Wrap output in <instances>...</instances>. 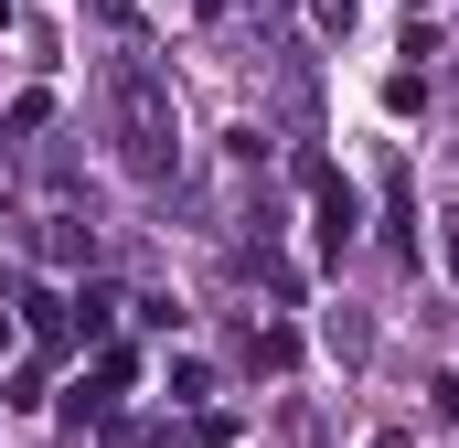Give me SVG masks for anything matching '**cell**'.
I'll use <instances>...</instances> for the list:
<instances>
[{
	"mask_svg": "<svg viewBox=\"0 0 459 448\" xmlns=\"http://www.w3.org/2000/svg\"><path fill=\"white\" fill-rule=\"evenodd\" d=\"M108 128H117V171H128V182H171V160H182V117H171V86H160L139 54L108 65Z\"/></svg>",
	"mask_w": 459,
	"mask_h": 448,
	"instance_id": "obj_1",
	"label": "cell"
},
{
	"mask_svg": "<svg viewBox=\"0 0 459 448\" xmlns=\"http://www.w3.org/2000/svg\"><path fill=\"white\" fill-rule=\"evenodd\" d=\"M128 374H139V363H128V352H108V363H97V374H86V384L65 395V417H75V427H86V417H108L117 395H128Z\"/></svg>",
	"mask_w": 459,
	"mask_h": 448,
	"instance_id": "obj_2",
	"label": "cell"
},
{
	"mask_svg": "<svg viewBox=\"0 0 459 448\" xmlns=\"http://www.w3.org/2000/svg\"><path fill=\"white\" fill-rule=\"evenodd\" d=\"M310 193H321V224H310V235H321V256H342V246H352V182L310 171Z\"/></svg>",
	"mask_w": 459,
	"mask_h": 448,
	"instance_id": "obj_3",
	"label": "cell"
},
{
	"mask_svg": "<svg viewBox=\"0 0 459 448\" xmlns=\"http://www.w3.org/2000/svg\"><path fill=\"white\" fill-rule=\"evenodd\" d=\"M246 363H256V374H289V363H299V341H289V332H256V341H246Z\"/></svg>",
	"mask_w": 459,
	"mask_h": 448,
	"instance_id": "obj_4",
	"label": "cell"
},
{
	"mask_svg": "<svg viewBox=\"0 0 459 448\" xmlns=\"http://www.w3.org/2000/svg\"><path fill=\"white\" fill-rule=\"evenodd\" d=\"M97 22H117V32H128V0H97Z\"/></svg>",
	"mask_w": 459,
	"mask_h": 448,
	"instance_id": "obj_5",
	"label": "cell"
},
{
	"mask_svg": "<svg viewBox=\"0 0 459 448\" xmlns=\"http://www.w3.org/2000/svg\"><path fill=\"white\" fill-rule=\"evenodd\" d=\"M449 278H459V214H449Z\"/></svg>",
	"mask_w": 459,
	"mask_h": 448,
	"instance_id": "obj_6",
	"label": "cell"
}]
</instances>
